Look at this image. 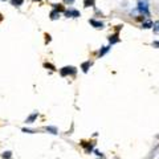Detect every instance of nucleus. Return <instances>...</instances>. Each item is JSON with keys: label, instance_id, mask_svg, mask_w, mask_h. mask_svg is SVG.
<instances>
[{"label": "nucleus", "instance_id": "4468645a", "mask_svg": "<svg viewBox=\"0 0 159 159\" xmlns=\"http://www.w3.org/2000/svg\"><path fill=\"white\" fill-rule=\"evenodd\" d=\"M52 19L54 20V19H57V12L54 11V12H52Z\"/></svg>", "mask_w": 159, "mask_h": 159}, {"label": "nucleus", "instance_id": "7ed1b4c3", "mask_svg": "<svg viewBox=\"0 0 159 159\" xmlns=\"http://www.w3.org/2000/svg\"><path fill=\"white\" fill-rule=\"evenodd\" d=\"M89 23L92 24V25H94L96 28H103V24L101 21H96V20H89Z\"/></svg>", "mask_w": 159, "mask_h": 159}, {"label": "nucleus", "instance_id": "ddd939ff", "mask_svg": "<svg viewBox=\"0 0 159 159\" xmlns=\"http://www.w3.org/2000/svg\"><path fill=\"white\" fill-rule=\"evenodd\" d=\"M3 158H11V152H9V151L4 152V154H3Z\"/></svg>", "mask_w": 159, "mask_h": 159}, {"label": "nucleus", "instance_id": "f03ea898", "mask_svg": "<svg viewBox=\"0 0 159 159\" xmlns=\"http://www.w3.org/2000/svg\"><path fill=\"white\" fill-rule=\"evenodd\" d=\"M72 73H76V69L73 66H65L61 69V76H68V74H72Z\"/></svg>", "mask_w": 159, "mask_h": 159}, {"label": "nucleus", "instance_id": "39448f33", "mask_svg": "<svg viewBox=\"0 0 159 159\" xmlns=\"http://www.w3.org/2000/svg\"><path fill=\"white\" fill-rule=\"evenodd\" d=\"M36 118H37V113H33L32 116H31V117H29V118L27 119V122H28V123H32V122H33V121H34V119H36Z\"/></svg>", "mask_w": 159, "mask_h": 159}, {"label": "nucleus", "instance_id": "dca6fc26", "mask_svg": "<svg viewBox=\"0 0 159 159\" xmlns=\"http://www.w3.org/2000/svg\"><path fill=\"white\" fill-rule=\"evenodd\" d=\"M2 19H3V17H2V15H0V21H2Z\"/></svg>", "mask_w": 159, "mask_h": 159}, {"label": "nucleus", "instance_id": "a211bd4d", "mask_svg": "<svg viewBox=\"0 0 159 159\" xmlns=\"http://www.w3.org/2000/svg\"><path fill=\"white\" fill-rule=\"evenodd\" d=\"M4 2H6V0H4Z\"/></svg>", "mask_w": 159, "mask_h": 159}, {"label": "nucleus", "instance_id": "0eeeda50", "mask_svg": "<svg viewBox=\"0 0 159 159\" xmlns=\"http://www.w3.org/2000/svg\"><path fill=\"white\" fill-rule=\"evenodd\" d=\"M24 3V0H12V4H13V6H21V4Z\"/></svg>", "mask_w": 159, "mask_h": 159}, {"label": "nucleus", "instance_id": "f257e3e1", "mask_svg": "<svg viewBox=\"0 0 159 159\" xmlns=\"http://www.w3.org/2000/svg\"><path fill=\"white\" fill-rule=\"evenodd\" d=\"M138 9L143 15H150V11H148V2H147V0H138Z\"/></svg>", "mask_w": 159, "mask_h": 159}, {"label": "nucleus", "instance_id": "1a4fd4ad", "mask_svg": "<svg viewBox=\"0 0 159 159\" xmlns=\"http://www.w3.org/2000/svg\"><path fill=\"white\" fill-rule=\"evenodd\" d=\"M152 27H154V31H157V32H159V21H155L152 24Z\"/></svg>", "mask_w": 159, "mask_h": 159}, {"label": "nucleus", "instance_id": "20e7f679", "mask_svg": "<svg viewBox=\"0 0 159 159\" xmlns=\"http://www.w3.org/2000/svg\"><path fill=\"white\" fill-rule=\"evenodd\" d=\"M66 15L68 16H72V17H77V16H80V12L78 11H68Z\"/></svg>", "mask_w": 159, "mask_h": 159}, {"label": "nucleus", "instance_id": "423d86ee", "mask_svg": "<svg viewBox=\"0 0 159 159\" xmlns=\"http://www.w3.org/2000/svg\"><path fill=\"white\" fill-rule=\"evenodd\" d=\"M90 65H92L90 62H85V64H82V70L86 73V72H88V69H89V66H90Z\"/></svg>", "mask_w": 159, "mask_h": 159}, {"label": "nucleus", "instance_id": "2eb2a0df", "mask_svg": "<svg viewBox=\"0 0 159 159\" xmlns=\"http://www.w3.org/2000/svg\"><path fill=\"white\" fill-rule=\"evenodd\" d=\"M154 45H155V47H159V41H155V43H154Z\"/></svg>", "mask_w": 159, "mask_h": 159}, {"label": "nucleus", "instance_id": "6e6552de", "mask_svg": "<svg viewBox=\"0 0 159 159\" xmlns=\"http://www.w3.org/2000/svg\"><path fill=\"white\" fill-rule=\"evenodd\" d=\"M85 7H92L93 4H94V0H85Z\"/></svg>", "mask_w": 159, "mask_h": 159}, {"label": "nucleus", "instance_id": "9b49d317", "mask_svg": "<svg viewBox=\"0 0 159 159\" xmlns=\"http://www.w3.org/2000/svg\"><path fill=\"white\" fill-rule=\"evenodd\" d=\"M107 51H109V47H105V48H103L101 52H99V56H102V54H105Z\"/></svg>", "mask_w": 159, "mask_h": 159}, {"label": "nucleus", "instance_id": "f8f14e48", "mask_svg": "<svg viewBox=\"0 0 159 159\" xmlns=\"http://www.w3.org/2000/svg\"><path fill=\"white\" fill-rule=\"evenodd\" d=\"M142 27H143V28H151V27H152V23H145Z\"/></svg>", "mask_w": 159, "mask_h": 159}, {"label": "nucleus", "instance_id": "9d476101", "mask_svg": "<svg viewBox=\"0 0 159 159\" xmlns=\"http://www.w3.org/2000/svg\"><path fill=\"white\" fill-rule=\"evenodd\" d=\"M47 130H48V131H51L52 134H57V130H56V127H47Z\"/></svg>", "mask_w": 159, "mask_h": 159}, {"label": "nucleus", "instance_id": "f3484780", "mask_svg": "<svg viewBox=\"0 0 159 159\" xmlns=\"http://www.w3.org/2000/svg\"><path fill=\"white\" fill-rule=\"evenodd\" d=\"M37 2H40V0H37Z\"/></svg>", "mask_w": 159, "mask_h": 159}]
</instances>
